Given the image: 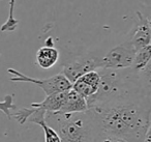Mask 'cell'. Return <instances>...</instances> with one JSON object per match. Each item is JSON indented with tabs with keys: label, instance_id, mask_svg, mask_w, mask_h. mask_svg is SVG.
<instances>
[{
	"label": "cell",
	"instance_id": "9",
	"mask_svg": "<svg viewBox=\"0 0 151 142\" xmlns=\"http://www.w3.org/2000/svg\"><path fill=\"white\" fill-rule=\"evenodd\" d=\"M88 109L87 99L81 96L75 89L70 88L67 90L66 98L64 100L62 107L57 113H75V112H84Z\"/></svg>",
	"mask_w": 151,
	"mask_h": 142
},
{
	"label": "cell",
	"instance_id": "10",
	"mask_svg": "<svg viewBox=\"0 0 151 142\" xmlns=\"http://www.w3.org/2000/svg\"><path fill=\"white\" fill-rule=\"evenodd\" d=\"M33 108V112L29 116L28 121L33 122L35 125H38L40 127L42 128L45 133V141L47 142H59L61 141L60 137L58 136V134L56 133L54 129L47 122L46 120V113L47 111L44 110L42 108Z\"/></svg>",
	"mask_w": 151,
	"mask_h": 142
},
{
	"label": "cell",
	"instance_id": "2",
	"mask_svg": "<svg viewBox=\"0 0 151 142\" xmlns=\"http://www.w3.org/2000/svg\"><path fill=\"white\" fill-rule=\"evenodd\" d=\"M97 71L101 75V83L97 91L87 99L88 108L118 100L149 96L141 83L139 71L134 67H101Z\"/></svg>",
	"mask_w": 151,
	"mask_h": 142
},
{
	"label": "cell",
	"instance_id": "1",
	"mask_svg": "<svg viewBox=\"0 0 151 142\" xmlns=\"http://www.w3.org/2000/svg\"><path fill=\"white\" fill-rule=\"evenodd\" d=\"M150 96L90 107L103 141H144L150 125Z\"/></svg>",
	"mask_w": 151,
	"mask_h": 142
},
{
	"label": "cell",
	"instance_id": "17",
	"mask_svg": "<svg viewBox=\"0 0 151 142\" xmlns=\"http://www.w3.org/2000/svg\"><path fill=\"white\" fill-rule=\"evenodd\" d=\"M143 5H144V13L143 14L151 22V0H143Z\"/></svg>",
	"mask_w": 151,
	"mask_h": 142
},
{
	"label": "cell",
	"instance_id": "3",
	"mask_svg": "<svg viewBox=\"0 0 151 142\" xmlns=\"http://www.w3.org/2000/svg\"><path fill=\"white\" fill-rule=\"evenodd\" d=\"M46 120L56 131L61 141H103L90 109L75 113L47 112Z\"/></svg>",
	"mask_w": 151,
	"mask_h": 142
},
{
	"label": "cell",
	"instance_id": "19",
	"mask_svg": "<svg viewBox=\"0 0 151 142\" xmlns=\"http://www.w3.org/2000/svg\"><path fill=\"white\" fill-rule=\"evenodd\" d=\"M144 141L151 142V122H150V125H149L148 129H147V132H146V135H145Z\"/></svg>",
	"mask_w": 151,
	"mask_h": 142
},
{
	"label": "cell",
	"instance_id": "6",
	"mask_svg": "<svg viewBox=\"0 0 151 142\" xmlns=\"http://www.w3.org/2000/svg\"><path fill=\"white\" fill-rule=\"evenodd\" d=\"M103 58L94 56L93 54H87L84 56L77 57L76 59L64 64L62 74L73 84L85 73L101 69L103 67Z\"/></svg>",
	"mask_w": 151,
	"mask_h": 142
},
{
	"label": "cell",
	"instance_id": "13",
	"mask_svg": "<svg viewBox=\"0 0 151 142\" xmlns=\"http://www.w3.org/2000/svg\"><path fill=\"white\" fill-rule=\"evenodd\" d=\"M150 59H151V44L148 45V46L143 47V48L138 49L136 51L132 67H134L137 71H140L141 69H143L149 62Z\"/></svg>",
	"mask_w": 151,
	"mask_h": 142
},
{
	"label": "cell",
	"instance_id": "16",
	"mask_svg": "<svg viewBox=\"0 0 151 142\" xmlns=\"http://www.w3.org/2000/svg\"><path fill=\"white\" fill-rule=\"evenodd\" d=\"M32 112H33V108H22L18 112L12 114V116L15 117L20 125H24L28 120V118L32 114Z\"/></svg>",
	"mask_w": 151,
	"mask_h": 142
},
{
	"label": "cell",
	"instance_id": "20",
	"mask_svg": "<svg viewBox=\"0 0 151 142\" xmlns=\"http://www.w3.org/2000/svg\"><path fill=\"white\" fill-rule=\"evenodd\" d=\"M150 23H151V22H150Z\"/></svg>",
	"mask_w": 151,
	"mask_h": 142
},
{
	"label": "cell",
	"instance_id": "18",
	"mask_svg": "<svg viewBox=\"0 0 151 142\" xmlns=\"http://www.w3.org/2000/svg\"><path fill=\"white\" fill-rule=\"evenodd\" d=\"M15 4H16V0H9V18L15 17Z\"/></svg>",
	"mask_w": 151,
	"mask_h": 142
},
{
	"label": "cell",
	"instance_id": "15",
	"mask_svg": "<svg viewBox=\"0 0 151 142\" xmlns=\"http://www.w3.org/2000/svg\"><path fill=\"white\" fill-rule=\"evenodd\" d=\"M15 108H16V106L13 103V96H11V94L5 96L4 100L0 102V111H2V112L7 116V118H9V119L12 118L11 110L12 109H15Z\"/></svg>",
	"mask_w": 151,
	"mask_h": 142
},
{
	"label": "cell",
	"instance_id": "7",
	"mask_svg": "<svg viewBox=\"0 0 151 142\" xmlns=\"http://www.w3.org/2000/svg\"><path fill=\"white\" fill-rule=\"evenodd\" d=\"M136 14L138 16V22L129 32L128 41H130L136 50H138L151 44V23L143 13L138 11Z\"/></svg>",
	"mask_w": 151,
	"mask_h": 142
},
{
	"label": "cell",
	"instance_id": "4",
	"mask_svg": "<svg viewBox=\"0 0 151 142\" xmlns=\"http://www.w3.org/2000/svg\"><path fill=\"white\" fill-rule=\"evenodd\" d=\"M7 72L14 75V77L9 79L12 82H28V83L35 84L44 90L46 96L55 93V92L68 90L73 85L71 82L63 74H57L50 78H46V79H37V78L28 77L27 75H24L15 69H9Z\"/></svg>",
	"mask_w": 151,
	"mask_h": 142
},
{
	"label": "cell",
	"instance_id": "11",
	"mask_svg": "<svg viewBox=\"0 0 151 142\" xmlns=\"http://www.w3.org/2000/svg\"><path fill=\"white\" fill-rule=\"evenodd\" d=\"M67 90L65 91H59L55 93H51L46 96L42 102L40 103H32L31 107L34 108H42L46 110L47 112H58L62 107L64 100L66 98Z\"/></svg>",
	"mask_w": 151,
	"mask_h": 142
},
{
	"label": "cell",
	"instance_id": "5",
	"mask_svg": "<svg viewBox=\"0 0 151 142\" xmlns=\"http://www.w3.org/2000/svg\"><path fill=\"white\" fill-rule=\"evenodd\" d=\"M136 48L130 43L125 41L122 44L114 47L103 57V67L108 69H126L130 67L134 62Z\"/></svg>",
	"mask_w": 151,
	"mask_h": 142
},
{
	"label": "cell",
	"instance_id": "14",
	"mask_svg": "<svg viewBox=\"0 0 151 142\" xmlns=\"http://www.w3.org/2000/svg\"><path fill=\"white\" fill-rule=\"evenodd\" d=\"M139 77L145 91L147 94L151 96V59L143 69L139 71Z\"/></svg>",
	"mask_w": 151,
	"mask_h": 142
},
{
	"label": "cell",
	"instance_id": "8",
	"mask_svg": "<svg viewBox=\"0 0 151 142\" xmlns=\"http://www.w3.org/2000/svg\"><path fill=\"white\" fill-rule=\"evenodd\" d=\"M99 83H101V75L97 70H94L79 77L73 83L71 88L84 98L88 99L97 91Z\"/></svg>",
	"mask_w": 151,
	"mask_h": 142
},
{
	"label": "cell",
	"instance_id": "12",
	"mask_svg": "<svg viewBox=\"0 0 151 142\" xmlns=\"http://www.w3.org/2000/svg\"><path fill=\"white\" fill-rule=\"evenodd\" d=\"M35 57L38 67L44 70H48L57 63L59 59V52L53 47L45 46L38 49Z\"/></svg>",
	"mask_w": 151,
	"mask_h": 142
}]
</instances>
